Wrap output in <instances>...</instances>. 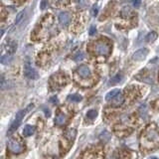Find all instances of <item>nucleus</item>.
<instances>
[{"label": "nucleus", "instance_id": "obj_1", "mask_svg": "<svg viewBox=\"0 0 159 159\" xmlns=\"http://www.w3.org/2000/svg\"><path fill=\"white\" fill-rule=\"evenodd\" d=\"M142 140L146 142L144 144H152V146L157 145L159 144V132L156 128L149 126L142 134Z\"/></svg>", "mask_w": 159, "mask_h": 159}, {"label": "nucleus", "instance_id": "obj_2", "mask_svg": "<svg viewBox=\"0 0 159 159\" xmlns=\"http://www.w3.org/2000/svg\"><path fill=\"white\" fill-rule=\"evenodd\" d=\"M30 106L27 108V110H20V111L17 112V114H16V116H15V119H14V121L11 123L9 129H8V134L13 133V132L15 131V130L17 129L18 127H19V125L21 124V122H22V119L24 118V116H25L27 110L30 108Z\"/></svg>", "mask_w": 159, "mask_h": 159}, {"label": "nucleus", "instance_id": "obj_3", "mask_svg": "<svg viewBox=\"0 0 159 159\" xmlns=\"http://www.w3.org/2000/svg\"><path fill=\"white\" fill-rule=\"evenodd\" d=\"M8 149L14 154H19L21 152L24 151L25 147H24L23 143L20 142L18 139L16 138H11L8 142Z\"/></svg>", "mask_w": 159, "mask_h": 159}, {"label": "nucleus", "instance_id": "obj_4", "mask_svg": "<svg viewBox=\"0 0 159 159\" xmlns=\"http://www.w3.org/2000/svg\"><path fill=\"white\" fill-rule=\"evenodd\" d=\"M94 52L96 55L100 56H108L110 53V47L104 41L96 42L94 45Z\"/></svg>", "mask_w": 159, "mask_h": 159}, {"label": "nucleus", "instance_id": "obj_5", "mask_svg": "<svg viewBox=\"0 0 159 159\" xmlns=\"http://www.w3.org/2000/svg\"><path fill=\"white\" fill-rule=\"evenodd\" d=\"M24 73H25L26 77L28 79L31 80H36L38 78V73L36 72V70L32 67L30 62H26L25 64V69H24Z\"/></svg>", "mask_w": 159, "mask_h": 159}, {"label": "nucleus", "instance_id": "obj_6", "mask_svg": "<svg viewBox=\"0 0 159 159\" xmlns=\"http://www.w3.org/2000/svg\"><path fill=\"white\" fill-rule=\"evenodd\" d=\"M77 74L82 79H88L92 76V73H90L88 66H80V68H78Z\"/></svg>", "mask_w": 159, "mask_h": 159}, {"label": "nucleus", "instance_id": "obj_7", "mask_svg": "<svg viewBox=\"0 0 159 159\" xmlns=\"http://www.w3.org/2000/svg\"><path fill=\"white\" fill-rule=\"evenodd\" d=\"M59 21L63 26H68L71 21V15L69 12H62L59 14Z\"/></svg>", "mask_w": 159, "mask_h": 159}, {"label": "nucleus", "instance_id": "obj_8", "mask_svg": "<svg viewBox=\"0 0 159 159\" xmlns=\"http://www.w3.org/2000/svg\"><path fill=\"white\" fill-rule=\"evenodd\" d=\"M148 54V50L143 48V49H140L138 51H136L135 53L133 54V59L136 60V61H142L146 58Z\"/></svg>", "mask_w": 159, "mask_h": 159}, {"label": "nucleus", "instance_id": "obj_9", "mask_svg": "<svg viewBox=\"0 0 159 159\" xmlns=\"http://www.w3.org/2000/svg\"><path fill=\"white\" fill-rule=\"evenodd\" d=\"M5 46H6V48L5 47L4 48H5V50L7 51V53H9V54L14 53V52L16 51V49H17V44L14 41H11V40L6 42Z\"/></svg>", "mask_w": 159, "mask_h": 159}, {"label": "nucleus", "instance_id": "obj_10", "mask_svg": "<svg viewBox=\"0 0 159 159\" xmlns=\"http://www.w3.org/2000/svg\"><path fill=\"white\" fill-rule=\"evenodd\" d=\"M67 120H68V117L65 115V114H64V113H59L57 115V117H56L55 122H56V124H57V125H64V124L67 122Z\"/></svg>", "mask_w": 159, "mask_h": 159}, {"label": "nucleus", "instance_id": "obj_11", "mask_svg": "<svg viewBox=\"0 0 159 159\" xmlns=\"http://www.w3.org/2000/svg\"><path fill=\"white\" fill-rule=\"evenodd\" d=\"M34 132H35V127L33 125H29V124H27L23 129L24 136H30L34 134Z\"/></svg>", "mask_w": 159, "mask_h": 159}, {"label": "nucleus", "instance_id": "obj_12", "mask_svg": "<svg viewBox=\"0 0 159 159\" xmlns=\"http://www.w3.org/2000/svg\"><path fill=\"white\" fill-rule=\"evenodd\" d=\"M119 92H120L118 90H110V92H108V94H106V100H108V102H111V100H113V98H115V96H117Z\"/></svg>", "mask_w": 159, "mask_h": 159}, {"label": "nucleus", "instance_id": "obj_13", "mask_svg": "<svg viewBox=\"0 0 159 159\" xmlns=\"http://www.w3.org/2000/svg\"><path fill=\"white\" fill-rule=\"evenodd\" d=\"M157 37H158L157 33L154 32V31H152V32H150V33H148L147 35H146L145 41L148 42V43H153V42L157 39Z\"/></svg>", "mask_w": 159, "mask_h": 159}, {"label": "nucleus", "instance_id": "obj_14", "mask_svg": "<svg viewBox=\"0 0 159 159\" xmlns=\"http://www.w3.org/2000/svg\"><path fill=\"white\" fill-rule=\"evenodd\" d=\"M11 60H12V56L10 55L9 53H8L7 55H2L1 56V63L4 64V65L9 64L10 62H11Z\"/></svg>", "mask_w": 159, "mask_h": 159}, {"label": "nucleus", "instance_id": "obj_15", "mask_svg": "<svg viewBox=\"0 0 159 159\" xmlns=\"http://www.w3.org/2000/svg\"><path fill=\"white\" fill-rule=\"evenodd\" d=\"M68 98H69L70 100H72V102H79L82 100V98L80 94H71V96H69Z\"/></svg>", "mask_w": 159, "mask_h": 159}, {"label": "nucleus", "instance_id": "obj_16", "mask_svg": "<svg viewBox=\"0 0 159 159\" xmlns=\"http://www.w3.org/2000/svg\"><path fill=\"white\" fill-rule=\"evenodd\" d=\"M112 100H114V104H115L116 106H119V104H121L122 102H123V98H122V96L119 92V94H118Z\"/></svg>", "mask_w": 159, "mask_h": 159}, {"label": "nucleus", "instance_id": "obj_17", "mask_svg": "<svg viewBox=\"0 0 159 159\" xmlns=\"http://www.w3.org/2000/svg\"><path fill=\"white\" fill-rule=\"evenodd\" d=\"M121 79H122V75H121V74H117L115 77H113L111 79V80H110V84H117V82H119L120 80H121Z\"/></svg>", "mask_w": 159, "mask_h": 159}, {"label": "nucleus", "instance_id": "obj_18", "mask_svg": "<svg viewBox=\"0 0 159 159\" xmlns=\"http://www.w3.org/2000/svg\"><path fill=\"white\" fill-rule=\"evenodd\" d=\"M96 115H98V112H96V110H90V111H88V113H86V117L90 118V119H94V118H96Z\"/></svg>", "mask_w": 159, "mask_h": 159}, {"label": "nucleus", "instance_id": "obj_19", "mask_svg": "<svg viewBox=\"0 0 159 159\" xmlns=\"http://www.w3.org/2000/svg\"><path fill=\"white\" fill-rule=\"evenodd\" d=\"M84 59V54L82 53V52H80V53H78L77 55L74 57V60H75L76 62H79V61H82V60Z\"/></svg>", "mask_w": 159, "mask_h": 159}, {"label": "nucleus", "instance_id": "obj_20", "mask_svg": "<svg viewBox=\"0 0 159 159\" xmlns=\"http://www.w3.org/2000/svg\"><path fill=\"white\" fill-rule=\"evenodd\" d=\"M24 13H25L24 11H21L19 14H18V15H17V18H16V20H15V24H18V23H19V21L22 19V17H23Z\"/></svg>", "mask_w": 159, "mask_h": 159}, {"label": "nucleus", "instance_id": "obj_21", "mask_svg": "<svg viewBox=\"0 0 159 159\" xmlns=\"http://www.w3.org/2000/svg\"><path fill=\"white\" fill-rule=\"evenodd\" d=\"M48 5H49V2H48V0H43L41 3V8L42 9H46V8L48 7Z\"/></svg>", "mask_w": 159, "mask_h": 159}, {"label": "nucleus", "instance_id": "obj_22", "mask_svg": "<svg viewBox=\"0 0 159 159\" xmlns=\"http://www.w3.org/2000/svg\"><path fill=\"white\" fill-rule=\"evenodd\" d=\"M140 3H141V0H132V4H133L135 7H139Z\"/></svg>", "mask_w": 159, "mask_h": 159}, {"label": "nucleus", "instance_id": "obj_23", "mask_svg": "<svg viewBox=\"0 0 159 159\" xmlns=\"http://www.w3.org/2000/svg\"><path fill=\"white\" fill-rule=\"evenodd\" d=\"M98 5H94V7H92V15H94V16H96V14H98Z\"/></svg>", "mask_w": 159, "mask_h": 159}, {"label": "nucleus", "instance_id": "obj_24", "mask_svg": "<svg viewBox=\"0 0 159 159\" xmlns=\"http://www.w3.org/2000/svg\"><path fill=\"white\" fill-rule=\"evenodd\" d=\"M94 33H96V27H92V28H90V35H94Z\"/></svg>", "mask_w": 159, "mask_h": 159}, {"label": "nucleus", "instance_id": "obj_25", "mask_svg": "<svg viewBox=\"0 0 159 159\" xmlns=\"http://www.w3.org/2000/svg\"><path fill=\"white\" fill-rule=\"evenodd\" d=\"M55 1L59 2V3H66V2H68L69 0H55Z\"/></svg>", "mask_w": 159, "mask_h": 159}, {"label": "nucleus", "instance_id": "obj_26", "mask_svg": "<svg viewBox=\"0 0 159 159\" xmlns=\"http://www.w3.org/2000/svg\"><path fill=\"white\" fill-rule=\"evenodd\" d=\"M78 2H79V3H80V4H84V3H86V2H84V0H78Z\"/></svg>", "mask_w": 159, "mask_h": 159}]
</instances>
